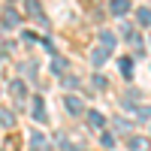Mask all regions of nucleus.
Wrapping results in <instances>:
<instances>
[{"label": "nucleus", "instance_id": "obj_1", "mask_svg": "<svg viewBox=\"0 0 151 151\" xmlns=\"http://www.w3.org/2000/svg\"><path fill=\"white\" fill-rule=\"evenodd\" d=\"M64 109H67V115H82L85 103H82V97H76V94H64Z\"/></svg>", "mask_w": 151, "mask_h": 151}, {"label": "nucleus", "instance_id": "obj_2", "mask_svg": "<svg viewBox=\"0 0 151 151\" xmlns=\"http://www.w3.org/2000/svg\"><path fill=\"white\" fill-rule=\"evenodd\" d=\"M30 115H33V121H42V124H45V118H48V115H45V103H42L40 94L30 97Z\"/></svg>", "mask_w": 151, "mask_h": 151}, {"label": "nucleus", "instance_id": "obj_3", "mask_svg": "<svg viewBox=\"0 0 151 151\" xmlns=\"http://www.w3.org/2000/svg\"><path fill=\"white\" fill-rule=\"evenodd\" d=\"M48 148H52V142H48L45 133H40V130L30 133V151H48Z\"/></svg>", "mask_w": 151, "mask_h": 151}, {"label": "nucleus", "instance_id": "obj_4", "mask_svg": "<svg viewBox=\"0 0 151 151\" xmlns=\"http://www.w3.org/2000/svg\"><path fill=\"white\" fill-rule=\"evenodd\" d=\"M18 24H21V15H18L15 9H6V12H3V27H6V30H15Z\"/></svg>", "mask_w": 151, "mask_h": 151}, {"label": "nucleus", "instance_id": "obj_5", "mask_svg": "<svg viewBox=\"0 0 151 151\" xmlns=\"http://www.w3.org/2000/svg\"><path fill=\"white\" fill-rule=\"evenodd\" d=\"M24 12H27L30 18L40 21L42 18V3H40V0H24Z\"/></svg>", "mask_w": 151, "mask_h": 151}, {"label": "nucleus", "instance_id": "obj_6", "mask_svg": "<svg viewBox=\"0 0 151 151\" xmlns=\"http://www.w3.org/2000/svg\"><path fill=\"white\" fill-rule=\"evenodd\" d=\"M115 33L112 30H100V48H106V52H115Z\"/></svg>", "mask_w": 151, "mask_h": 151}, {"label": "nucleus", "instance_id": "obj_7", "mask_svg": "<svg viewBox=\"0 0 151 151\" xmlns=\"http://www.w3.org/2000/svg\"><path fill=\"white\" fill-rule=\"evenodd\" d=\"M127 145H130V151H148V148H151L145 136H130V139H127Z\"/></svg>", "mask_w": 151, "mask_h": 151}, {"label": "nucleus", "instance_id": "obj_8", "mask_svg": "<svg viewBox=\"0 0 151 151\" xmlns=\"http://www.w3.org/2000/svg\"><path fill=\"white\" fill-rule=\"evenodd\" d=\"M9 88H12V94H15V100H18V103H21V100H27V85H24L21 79H15Z\"/></svg>", "mask_w": 151, "mask_h": 151}, {"label": "nucleus", "instance_id": "obj_9", "mask_svg": "<svg viewBox=\"0 0 151 151\" xmlns=\"http://www.w3.org/2000/svg\"><path fill=\"white\" fill-rule=\"evenodd\" d=\"M109 55H112V52H106V48H100V45H97L94 52H91V64H94V67H103V60H106Z\"/></svg>", "mask_w": 151, "mask_h": 151}, {"label": "nucleus", "instance_id": "obj_10", "mask_svg": "<svg viewBox=\"0 0 151 151\" xmlns=\"http://www.w3.org/2000/svg\"><path fill=\"white\" fill-rule=\"evenodd\" d=\"M130 12V0H112V15H127Z\"/></svg>", "mask_w": 151, "mask_h": 151}, {"label": "nucleus", "instance_id": "obj_11", "mask_svg": "<svg viewBox=\"0 0 151 151\" xmlns=\"http://www.w3.org/2000/svg\"><path fill=\"white\" fill-rule=\"evenodd\" d=\"M106 124V118L100 115V112H88V127H94V130H100Z\"/></svg>", "mask_w": 151, "mask_h": 151}, {"label": "nucleus", "instance_id": "obj_12", "mask_svg": "<svg viewBox=\"0 0 151 151\" xmlns=\"http://www.w3.org/2000/svg\"><path fill=\"white\" fill-rule=\"evenodd\" d=\"M0 124H3V127H12V124H15V118H12L9 109H3V106H0Z\"/></svg>", "mask_w": 151, "mask_h": 151}, {"label": "nucleus", "instance_id": "obj_13", "mask_svg": "<svg viewBox=\"0 0 151 151\" xmlns=\"http://www.w3.org/2000/svg\"><path fill=\"white\" fill-rule=\"evenodd\" d=\"M118 64H121V73L127 76V79H130V76H133V60H130V58H121Z\"/></svg>", "mask_w": 151, "mask_h": 151}, {"label": "nucleus", "instance_id": "obj_14", "mask_svg": "<svg viewBox=\"0 0 151 151\" xmlns=\"http://www.w3.org/2000/svg\"><path fill=\"white\" fill-rule=\"evenodd\" d=\"M115 130H118V133H130V130H133V124H130V121H124V118H115Z\"/></svg>", "mask_w": 151, "mask_h": 151}, {"label": "nucleus", "instance_id": "obj_15", "mask_svg": "<svg viewBox=\"0 0 151 151\" xmlns=\"http://www.w3.org/2000/svg\"><path fill=\"white\" fill-rule=\"evenodd\" d=\"M136 21H139V24H145V27H151V9H139Z\"/></svg>", "mask_w": 151, "mask_h": 151}, {"label": "nucleus", "instance_id": "obj_16", "mask_svg": "<svg viewBox=\"0 0 151 151\" xmlns=\"http://www.w3.org/2000/svg\"><path fill=\"white\" fill-rule=\"evenodd\" d=\"M64 67H67L64 58H55V60H52V70H55V73H64Z\"/></svg>", "mask_w": 151, "mask_h": 151}, {"label": "nucleus", "instance_id": "obj_17", "mask_svg": "<svg viewBox=\"0 0 151 151\" xmlns=\"http://www.w3.org/2000/svg\"><path fill=\"white\" fill-rule=\"evenodd\" d=\"M136 118H139V121H145V118H151V106H148V109H136Z\"/></svg>", "mask_w": 151, "mask_h": 151}, {"label": "nucleus", "instance_id": "obj_18", "mask_svg": "<svg viewBox=\"0 0 151 151\" xmlns=\"http://www.w3.org/2000/svg\"><path fill=\"white\" fill-rule=\"evenodd\" d=\"M100 145H103V148H112V145H115V139H112L109 133H103V139H100Z\"/></svg>", "mask_w": 151, "mask_h": 151}, {"label": "nucleus", "instance_id": "obj_19", "mask_svg": "<svg viewBox=\"0 0 151 151\" xmlns=\"http://www.w3.org/2000/svg\"><path fill=\"white\" fill-rule=\"evenodd\" d=\"M94 88H106V79H103V76H94Z\"/></svg>", "mask_w": 151, "mask_h": 151}]
</instances>
